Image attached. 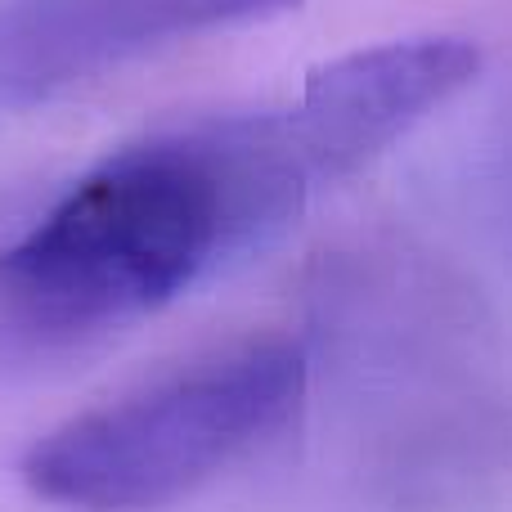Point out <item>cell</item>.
<instances>
[{"label":"cell","mask_w":512,"mask_h":512,"mask_svg":"<svg viewBox=\"0 0 512 512\" xmlns=\"http://www.w3.org/2000/svg\"><path fill=\"white\" fill-rule=\"evenodd\" d=\"M306 351L248 342L149 391L68 418L27 450L23 481L68 512H158L225 472L297 409Z\"/></svg>","instance_id":"obj_2"},{"label":"cell","mask_w":512,"mask_h":512,"mask_svg":"<svg viewBox=\"0 0 512 512\" xmlns=\"http://www.w3.org/2000/svg\"><path fill=\"white\" fill-rule=\"evenodd\" d=\"M283 5L292 0H27L0 18V108L36 104L149 45Z\"/></svg>","instance_id":"obj_4"},{"label":"cell","mask_w":512,"mask_h":512,"mask_svg":"<svg viewBox=\"0 0 512 512\" xmlns=\"http://www.w3.org/2000/svg\"><path fill=\"white\" fill-rule=\"evenodd\" d=\"M481 72L468 36H405L319 63L283 113L319 189L364 171Z\"/></svg>","instance_id":"obj_3"},{"label":"cell","mask_w":512,"mask_h":512,"mask_svg":"<svg viewBox=\"0 0 512 512\" xmlns=\"http://www.w3.org/2000/svg\"><path fill=\"white\" fill-rule=\"evenodd\" d=\"M283 113L149 135L0 248V364L36 369L158 315L274 243L315 194Z\"/></svg>","instance_id":"obj_1"}]
</instances>
